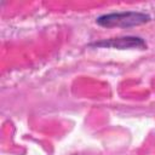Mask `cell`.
<instances>
[{
    "label": "cell",
    "instance_id": "obj_2",
    "mask_svg": "<svg viewBox=\"0 0 155 155\" xmlns=\"http://www.w3.org/2000/svg\"><path fill=\"white\" fill-rule=\"evenodd\" d=\"M91 47H102V48H119V50H126V48H138V50H145L147 44L142 38L138 36H121V38H111L107 40H101L92 42L90 45Z\"/></svg>",
    "mask_w": 155,
    "mask_h": 155
},
{
    "label": "cell",
    "instance_id": "obj_1",
    "mask_svg": "<svg viewBox=\"0 0 155 155\" xmlns=\"http://www.w3.org/2000/svg\"><path fill=\"white\" fill-rule=\"evenodd\" d=\"M150 21V16L144 12H136V11H127V12H113L99 16L96 22L97 24L107 28L113 27H137Z\"/></svg>",
    "mask_w": 155,
    "mask_h": 155
}]
</instances>
